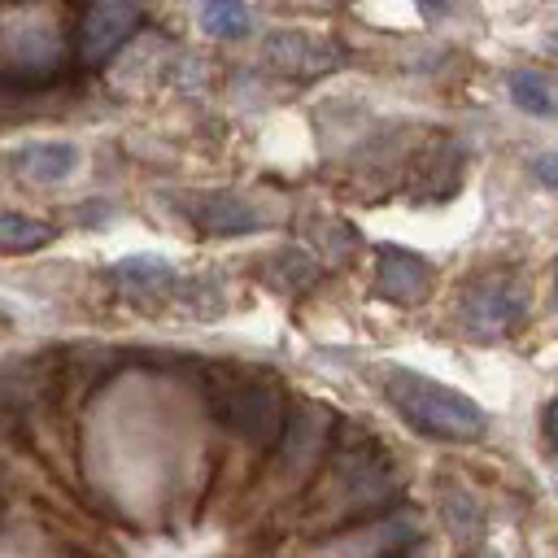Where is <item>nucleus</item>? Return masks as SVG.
I'll list each match as a JSON object with an SVG mask.
<instances>
[{
    "instance_id": "f257e3e1",
    "label": "nucleus",
    "mask_w": 558,
    "mask_h": 558,
    "mask_svg": "<svg viewBox=\"0 0 558 558\" xmlns=\"http://www.w3.org/2000/svg\"><path fill=\"white\" fill-rule=\"evenodd\" d=\"M379 388L392 401V410L423 436L432 440H449V445H471L488 436V414L480 401H471L466 392L418 375L410 366H379Z\"/></svg>"
},
{
    "instance_id": "f03ea898",
    "label": "nucleus",
    "mask_w": 558,
    "mask_h": 558,
    "mask_svg": "<svg viewBox=\"0 0 558 558\" xmlns=\"http://www.w3.org/2000/svg\"><path fill=\"white\" fill-rule=\"evenodd\" d=\"M214 418L231 436H240L257 449L279 445V436L292 418L288 388H283V379H231L214 392Z\"/></svg>"
},
{
    "instance_id": "7ed1b4c3",
    "label": "nucleus",
    "mask_w": 558,
    "mask_h": 558,
    "mask_svg": "<svg viewBox=\"0 0 558 558\" xmlns=\"http://www.w3.org/2000/svg\"><path fill=\"white\" fill-rule=\"evenodd\" d=\"M523 318H527V283L514 270L475 275L458 296V323L480 340L510 336Z\"/></svg>"
},
{
    "instance_id": "20e7f679",
    "label": "nucleus",
    "mask_w": 558,
    "mask_h": 558,
    "mask_svg": "<svg viewBox=\"0 0 558 558\" xmlns=\"http://www.w3.org/2000/svg\"><path fill=\"white\" fill-rule=\"evenodd\" d=\"M65 52H70V39L61 35V26L48 22V13L13 9L0 17V61L9 65L4 74H17V78L52 74L61 70Z\"/></svg>"
},
{
    "instance_id": "39448f33",
    "label": "nucleus",
    "mask_w": 558,
    "mask_h": 558,
    "mask_svg": "<svg viewBox=\"0 0 558 558\" xmlns=\"http://www.w3.org/2000/svg\"><path fill=\"white\" fill-rule=\"evenodd\" d=\"M423 536V519L414 510H388L384 519L344 523L336 536L318 541L310 558H397Z\"/></svg>"
},
{
    "instance_id": "423d86ee",
    "label": "nucleus",
    "mask_w": 558,
    "mask_h": 558,
    "mask_svg": "<svg viewBox=\"0 0 558 558\" xmlns=\"http://www.w3.org/2000/svg\"><path fill=\"white\" fill-rule=\"evenodd\" d=\"M140 26V9L122 0H96L78 13L74 26V52L83 65H105Z\"/></svg>"
},
{
    "instance_id": "0eeeda50",
    "label": "nucleus",
    "mask_w": 558,
    "mask_h": 558,
    "mask_svg": "<svg viewBox=\"0 0 558 558\" xmlns=\"http://www.w3.org/2000/svg\"><path fill=\"white\" fill-rule=\"evenodd\" d=\"M436 288V270L427 257L401 248V244H384L375 257V296L392 301V305H423Z\"/></svg>"
},
{
    "instance_id": "6e6552de",
    "label": "nucleus",
    "mask_w": 558,
    "mask_h": 558,
    "mask_svg": "<svg viewBox=\"0 0 558 558\" xmlns=\"http://www.w3.org/2000/svg\"><path fill=\"white\" fill-rule=\"evenodd\" d=\"M183 214L196 222L205 235H253L270 227V214L244 201L240 192H196L183 196Z\"/></svg>"
},
{
    "instance_id": "1a4fd4ad",
    "label": "nucleus",
    "mask_w": 558,
    "mask_h": 558,
    "mask_svg": "<svg viewBox=\"0 0 558 558\" xmlns=\"http://www.w3.org/2000/svg\"><path fill=\"white\" fill-rule=\"evenodd\" d=\"M327 445H331V410L305 401L292 410V418L279 436V462L288 475H310L314 462L327 453Z\"/></svg>"
},
{
    "instance_id": "9d476101",
    "label": "nucleus",
    "mask_w": 558,
    "mask_h": 558,
    "mask_svg": "<svg viewBox=\"0 0 558 558\" xmlns=\"http://www.w3.org/2000/svg\"><path fill=\"white\" fill-rule=\"evenodd\" d=\"M262 57L275 70L296 74V78H318V74H331L340 65V48L331 39H323V35H310V31H275V35H266Z\"/></svg>"
},
{
    "instance_id": "9b49d317",
    "label": "nucleus",
    "mask_w": 558,
    "mask_h": 558,
    "mask_svg": "<svg viewBox=\"0 0 558 558\" xmlns=\"http://www.w3.org/2000/svg\"><path fill=\"white\" fill-rule=\"evenodd\" d=\"M109 279H113V292L122 296V301H131V305H144V310H153V305H166L170 296H179V275H174V266L170 262H161V257H153V253H140V257H122L113 270H109Z\"/></svg>"
},
{
    "instance_id": "f8f14e48",
    "label": "nucleus",
    "mask_w": 558,
    "mask_h": 558,
    "mask_svg": "<svg viewBox=\"0 0 558 558\" xmlns=\"http://www.w3.org/2000/svg\"><path fill=\"white\" fill-rule=\"evenodd\" d=\"M9 166L26 183H61L78 166V148L65 144V140H35V144H22L9 157Z\"/></svg>"
},
{
    "instance_id": "ddd939ff",
    "label": "nucleus",
    "mask_w": 558,
    "mask_h": 558,
    "mask_svg": "<svg viewBox=\"0 0 558 558\" xmlns=\"http://www.w3.org/2000/svg\"><path fill=\"white\" fill-rule=\"evenodd\" d=\"M57 240V227L52 222H44V218H31V214H17V209H9V214H0V253H39V248H48Z\"/></svg>"
},
{
    "instance_id": "4468645a",
    "label": "nucleus",
    "mask_w": 558,
    "mask_h": 558,
    "mask_svg": "<svg viewBox=\"0 0 558 558\" xmlns=\"http://www.w3.org/2000/svg\"><path fill=\"white\" fill-rule=\"evenodd\" d=\"M506 92L527 118H554L558 113V96H554V87L541 70H510Z\"/></svg>"
},
{
    "instance_id": "2eb2a0df",
    "label": "nucleus",
    "mask_w": 558,
    "mask_h": 558,
    "mask_svg": "<svg viewBox=\"0 0 558 558\" xmlns=\"http://www.w3.org/2000/svg\"><path fill=\"white\" fill-rule=\"evenodd\" d=\"M201 26L218 39H240L253 31V9L248 4H235V0H214L201 9Z\"/></svg>"
},
{
    "instance_id": "dca6fc26",
    "label": "nucleus",
    "mask_w": 558,
    "mask_h": 558,
    "mask_svg": "<svg viewBox=\"0 0 558 558\" xmlns=\"http://www.w3.org/2000/svg\"><path fill=\"white\" fill-rule=\"evenodd\" d=\"M310 231H314V253L323 257V262H344V257H353L357 253V231L349 227V222H336V218H318V222H310Z\"/></svg>"
},
{
    "instance_id": "f3484780",
    "label": "nucleus",
    "mask_w": 558,
    "mask_h": 558,
    "mask_svg": "<svg viewBox=\"0 0 558 558\" xmlns=\"http://www.w3.org/2000/svg\"><path fill=\"white\" fill-rule=\"evenodd\" d=\"M440 506H445L449 532H453L458 541H475V536L484 532V510H480V501H475L466 488H445Z\"/></svg>"
},
{
    "instance_id": "a211bd4d",
    "label": "nucleus",
    "mask_w": 558,
    "mask_h": 558,
    "mask_svg": "<svg viewBox=\"0 0 558 558\" xmlns=\"http://www.w3.org/2000/svg\"><path fill=\"white\" fill-rule=\"evenodd\" d=\"M532 174H536V183H541V187L558 192V148H549V153L532 157Z\"/></svg>"
},
{
    "instance_id": "6ab92c4d",
    "label": "nucleus",
    "mask_w": 558,
    "mask_h": 558,
    "mask_svg": "<svg viewBox=\"0 0 558 558\" xmlns=\"http://www.w3.org/2000/svg\"><path fill=\"white\" fill-rule=\"evenodd\" d=\"M541 432H545V445L558 453V397L545 405V414H541Z\"/></svg>"
},
{
    "instance_id": "aec40b11",
    "label": "nucleus",
    "mask_w": 558,
    "mask_h": 558,
    "mask_svg": "<svg viewBox=\"0 0 558 558\" xmlns=\"http://www.w3.org/2000/svg\"><path fill=\"white\" fill-rule=\"evenodd\" d=\"M397 558H414V554H397Z\"/></svg>"
}]
</instances>
